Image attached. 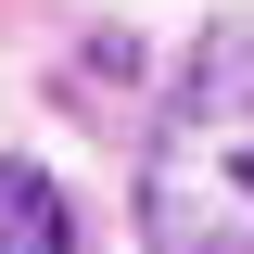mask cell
<instances>
[{
	"instance_id": "cell-1",
	"label": "cell",
	"mask_w": 254,
	"mask_h": 254,
	"mask_svg": "<svg viewBox=\"0 0 254 254\" xmlns=\"http://www.w3.org/2000/svg\"><path fill=\"white\" fill-rule=\"evenodd\" d=\"M140 242L153 254H254V26L203 38L140 153Z\"/></svg>"
},
{
	"instance_id": "cell-2",
	"label": "cell",
	"mask_w": 254,
	"mask_h": 254,
	"mask_svg": "<svg viewBox=\"0 0 254 254\" xmlns=\"http://www.w3.org/2000/svg\"><path fill=\"white\" fill-rule=\"evenodd\" d=\"M0 254H76V216L38 165H0Z\"/></svg>"
}]
</instances>
